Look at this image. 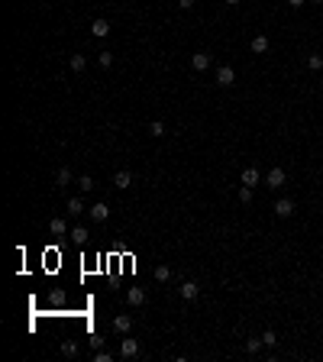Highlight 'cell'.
I'll use <instances>...</instances> for the list:
<instances>
[{
  "instance_id": "6da1fadb",
  "label": "cell",
  "mask_w": 323,
  "mask_h": 362,
  "mask_svg": "<svg viewBox=\"0 0 323 362\" xmlns=\"http://www.w3.org/2000/svg\"><path fill=\"white\" fill-rule=\"evenodd\" d=\"M265 185H269L271 191H278L281 185H288V175H285V168H278V165H275V168H271L269 175H265Z\"/></svg>"
},
{
  "instance_id": "7a4b0ae2",
  "label": "cell",
  "mask_w": 323,
  "mask_h": 362,
  "mask_svg": "<svg viewBox=\"0 0 323 362\" xmlns=\"http://www.w3.org/2000/svg\"><path fill=\"white\" fill-rule=\"evenodd\" d=\"M120 356H123V359H133V356H139V343L133 336H126L123 333V339H120Z\"/></svg>"
},
{
  "instance_id": "3957f363",
  "label": "cell",
  "mask_w": 323,
  "mask_h": 362,
  "mask_svg": "<svg viewBox=\"0 0 323 362\" xmlns=\"http://www.w3.org/2000/svg\"><path fill=\"white\" fill-rule=\"evenodd\" d=\"M178 291H181V298H185V301H194V298L200 294V285L194 281V278H188V281H181V285H178Z\"/></svg>"
},
{
  "instance_id": "277c9868",
  "label": "cell",
  "mask_w": 323,
  "mask_h": 362,
  "mask_svg": "<svg viewBox=\"0 0 323 362\" xmlns=\"http://www.w3.org/2000/svg\"><path fill=\"white\" fill-rule=\"evenodd\" d=\"M233 81H236V71H233L230 65H223V68H216V84H220V87H230Z\"/></svg>"
},
{
  "instance_id": "5b68a950",
  "label": "cell",
  "mask_w": 323,
  "mask_h": 362,
  "mask_svg": "<svg viewBox=\"0 0 323 362\" xmlns=\"http://www.w3.org/2000/svg\"><path fill=\"white\" fill-rule=\"evenodd\" d=\"M239 181H242V185H246V188H255V185H259V181H262V175H259V168H255V165H252V168H242V175H239Z\"/></svg>"
},
{
  "instance_id": "8992f818",
  "label": "cell",
  "mask_w": 323,
  "mask_h": 362,
  "mask_svg": "<svg viewBox=\"0 0 323 362\" xmlns=\"http://www.w3.org/2000/svg\"><path fill=\"white\" fill-rule=\"evenodd\" d=\"M49 304H52V307H65V304H68V291H65V288H52V291H49Z\"/></svg>"
},
{
  "instance_id": "52a82bcc",
  "label": "cell",
  "mask_w": 323,
  "mask_h": 362,
  "mask_svg": "<svg viewBox=\"0 0 323 362\" xmlns=\"http://www.w3.org/2000/svg\"><path fill=\"white\" fill-rule=\"evenodd\" d=\"M275 214L278 217H291L294 214V200L291 197H278L275 200Z\"/></svg>"
},
{
  "instance_id": "ba28073f",
  "label": "cell",
  "mask_w": 323,
  "mask_h": 362,
  "mask_svg": "<svg viewBox=\"0 0 323 362\" xmlns=\"http://www.w3.org/2000/svg\"><path fill=\"white\" fill-rule=\"evenodd\" d=\"M191 65H194V71H207L210 68V52H194Z\"/></svg>"
},
{
  "instance_id": "9c48e42d",
  "label": "cell",
  "mask_w": 323,
  "mask_h": 362,
  "mask_svg": "<svg viewBox=\"0 0 323 362\" xmlns=\"http://www.w3.org/2000/svg\"><path fill=\"white\" fill-rule=\"evenodd\" d=\"M87 214H91V220H94V223H104V220L110 217V207H107V204H94V207L87 210Z\"/></svg>"
},
{
  "instance_id": "30bf717a",
  "label": "cell",
  "mask_w": 323,
  "mask_h": 362,
  "mask_svg": "<svg viewBox=\"0 0 323 362\" xmlns=\"http://www.w3.org/2000/svg\"><path fill=\"white\" fill-rule=\"evenodd\" d=\"M71 181H78V178L71 175V168H65V165H62V168L55 171V185H58V188H68Z\"/></svg>"
},
{
  "instance_id": "8fae6325",
  "label": "cell",
  "mask_w": 323,
  "mask_h": 362,
  "mask_svg": "<svg viewBox=\"0 0 323 362\" xmlns=\"http://www.w3.org/2000/svg\"><path fill=\"white\" fill-rule=\"evenodd\" d=\"M133 185V175H130V171H126V168H120V171H116V175H113V188H120V191H126V188H130Z\"/></svg>"
},
{
  "instance_id": "7c38bea8",
  "label": "cell",
  "mask_w": 323,
  "mask_h": 362,
  "mask_svg": "<svg viewBox=\"0 0 323 362\" xmlns=\"http://www.w3.org/2000/svg\"><path fill=\"white\" fill-rule=\"evenodd\" d=\"M126 301H130V307H139V304H146V291H142V288H130V291H126Z\"/></svg>"
},
{
  "instance_id": "4fadbf2b",
  "label": "cell",
  "mask_w": 323,
  "mask_h": 362,
  "mask_svg": "<svg viewBox=\"0 0 323 362\" xmlns=\"http://www.w3.org/2000/svg\"><path fill=\"white\" fill-rule=\"evenodd\" d=\"M113 330H116V333H130V330H133V320H130L126 314H116V317H113Z\"/></svg>"
},
{
  "instance_id": "5bb4252c",
  "label": "cell",
  "mask_w": 323,
  "mask_h": 362,
  "mask_svg": "<svg viewBox=\"0 0 323 362\" xmlns=\"http://www.w3.org/2000/svg\"><path fill=\"white\" fill-rule=\"evenodd\" d=\"M49 233H52V236H68V223H65L62 217H55L52 223H49Z\"/></svg>"
},
{
  "instance_id": "9a60e30c",
  "label": "cell",
  "mask_w": 323,
  "mask_h": 362,
  "mask_svg": "<svg viewBox=\"0 0 323 362\" xmlns=\"http://www.w3.org/2000/svg\"><path fill=\"white\" fill-rule=\"evenodd\" d=\"M68 236H71V243H78V246H84L87 239H91V233H87V226H75V230H71Z\"/></svg>"
},
{
  "instance_id": "2e32d148",
  "label": "cell",
  "mask_w": 323,
  "mask_h": 362,
  "mask_svg": "<svg viewBox=\"0 0 323 362\" xmlns=\"http://www.w3.org/2000/svg\"><path fill=\"white\" fill-rule=\"evenodd\" d=\"M71 71H75V75H81V71H84L87 68V58H84V55H81V52H75V55H71Z\"/></svg>"
},
{
  "instance_id": "e0dca14e",
  "label": "cell",
  "mask_w": 323,
  "mask_h": 362,
  "mask_svg": "<svg viewBox=\"0 0 323 362\" xmlns=\"http://www.w3.org/2000/svg\"><path fill=\"white\" fill-rule=\"evenodd\" d=\"M252 52L255 55H265V52H269V36H252Z\"/></svg>"
},
{
  "instance_id": "ac0fdd59",
  "label": "cell",
  "mask_w": 323,
  "mask_h": 362,
  "mask_svg": "<svg viewBox=\"0 0 323 362\" xmlns=\"http://www.w3.org/2000/svg\"><path fill=\"white\" fill-rule=\"evenodd\" d=\"M91 32H94L97 39H104V36L110 32V23H107V20H94V23H91Z\"/></svg>"
},
{
  "instance_id": "d6986e66",
  "label": "cell",
  "mask_w": 323,
  "mask_h": 362,
  "mask_svg": "<svg viewBox=\"0 0 323 362\" xmlns=\"http://www.w3.org/2000/svg\"><path fill=\"white\" fill-rule=\"evenodd\" d=\"M65 207H68V214H71V217H78V214H84V200H81V197H71L68 204H65Z\"/></svg>"
},
{
  "instance_id": "ffe728a7",
  "label": "cell",
  "mask_w": 323,
  "mask_h": 362,
  "mask_svg": "<svg viewBox=\"0 0 323 362\" xmlns=\"http://www.w3.org/2000/svg\"><path fill=\"white\" fill-rule=\"evenodd\" d=\"M78 188H81L84 194H91L94 191V178L91 175H81V178H78Z\"/></svg>"
},
{
  "instance_id": "44dd1931",
  "label": "cell",
  "mask_w": 323,
  "mask_h": 362,
  "mask_svg": "<svg viewBox=\"0 0 323 362\" xmlns=\"http://www.w3.org/2000/svg\"><path fill=\"white\" fill-rule=\"evenodd\" d=\"M149 136H165V123H162V120H152V123H149Z\"/></svg>"
},
{
  "instance_id": "7402d4cb",
  "label": "cell",
  "mask_w": 323,
  "mask_h": 362,
  "mask_svg": "<svg viewBox=\"0 0 323 362\" xmlns=\"http://www.w3.org/2000/svg\"><path fill=\"white\" fill-rule=\"evenodd\" d=\"M62 353L75 359V356H78V343H75V339H65V343H62Z\"/></svg>"
},
{
  "instance_id": "603a6c76",
  "label": "cell",
  "mask_w": 323,
  "mask_h": 362,
  "mask_svg": "<svg viewBox=\"0 0 323 362\" xmlns=\"http://www.w3.org/2000/svg\"><path fill=\"white\" fill-rule=\"evenodd\" d=\"M262 343H265V346H278V333L275 330H265V333H262Z\"/></svg>"
},
{
  "instance_id": "cb8c5ba5",
  "label": "cell",
  "mask_w": 323,
  "mask_h": 362,
  "mask_svg": "<svg viewBox=\"0 0 323 362\" xmlns=\"http://www.w3.org/2000/svg\"><path fill=\"white\" fill-rule=\"evenodd\" d=\"M168 278H171L168 265H159V269H155V281H168Z\"/></svg>"
},
{
  "instance_id": "d4e9b609",
  "label": "cell",
  "mask_w": 323,
  "mask_h": 362,
  "mask_svg": "<svg viewBox=\"0 0 323 362\" xmlns=\"http://www.w3.org/2000/svg\"><path fill=\"white\" fill-rule=\"evenodd\" d=\"M252 191H255V188L242 185V191H239V204H252Z\"/></svg>"
},
{
  "instance_id": "484cf974",
  "label": "cell",
  "mask_w": 323,
  "mask_h": 362,
  "mask_svg": "<svg viewBox=\"0 0 323 362\" xmlns=\"http://www.w3.org/2000/svg\"><path fill=\"white\" fill-rule=\"evenodd\" d=\"M307 68H310V71L323 68V58H320V55H307Z\"/></svg>"
},
{
  "instance_id": "4316f807",
  "label": "cell",
  "mask_w": 323,
  "mask_h": 362,
  "mask_svg": "<svg viewBox=\"0 0 323 362\" xmlns=\"http://www.w3.org/2000/svg\"><path fill=\"white\" fill-rule=\"evenodd\" d=\"M262 346H265V343H262V339H255V336H252V339H249V343H246V349H249V353H259Z\"/></svg>"
},
{
  "instance_id": "83f0119b",
  "label": "cell",
  "mask_w": 323,
  "mask_h": 362,
  "mask_svg": "<svg viewBox=\"0 0 323 362\" xmlns=\"http://www.w3.org/2000/svg\"><path fill=\"white\" fill-rule=\"evenodd\" d=\"M100 65L110 68V65H113V52H100Z\"/></svg>"
},
{
  "instance_id": "f1b7e54d",
  "label": "cell",
  "mask_w": 323,
  "mask_h": 362,
  "mask_svg": "<svg viewBox=\"0 0 323 362\" xmlns=\"http://www.w3.org/2000/svg\"><path fill=\"white\" fill-rule=\"evenodd\" d=\"M91 346H94V349H100V346H104V336H97V333H91Z\"/></svg>"
},
{
  "instance_id": "f546056e",
  "label": "cell",
  "mask_w": 323,
  "mask_h": 362,
  "mask_svg": "<svg viewBox=\"0 0 323 362\" xmlns=\"http://www.w3.org/2000/svg\"><path fill=\"white\" fill-rule=\"evenodd\" d=\"M194 3H197V0H178V7H181V10H191Z\"/></svg>"
},
{
  "instance_id": "4dcf8cb0",
  "label": "cell",
  "mask_w": 323,
  "mask_h": 362,
  "mask_svg": "<svg viewBox=\"0 0 323 362\" xmlns=\"http://www.w3.org/2000/svg\"><path fill=\"white\" fill-rule=\"evenodd\" d=\"M288 3H291L294 10H297V7H304V0H288Z\"/></svg>"
},
{
  "instance_id": "1f68e13d",
  "label": "cell",
  "mask_w": 323,
  "mask_h": 362,
  "mask_svg": "<svg viewBox=\"0 0 323 362\" xmlns=\"http://www.w3.org/2000/svg\"><path fill=\"white\" fill-rule=\"evenodd\" d=\"M226 3H230V7H236V3H239V0H226Z\"/></svg>"
},
{
  "instance_id": "d6a6232c",
  "label": "cell",
  "mask_w": 323,
  "mask_h": 362,
  "mask_svg": "<svg viewBox=\"0 0 323 362\" xmlns=\"http://www.w3.org/2000/svg\"><path fill=\"white\" fill-rule=\"evenodd\" d=\"M314 3H323V0H314Z\"/></svg>"
},
{
  "instance_id": "836d02e7",
  "label": "cell",
  "mask_w": 323,
  "mask_h": 362,
  "mask_svg": "<svg viewBox=\"0 0 323 362\" xmlns=\"http://www.w3.org/2000/svg\"><path fill=\"white\" fill-rule=\"evenodd\" d=\"M320 58H323V55H320Z\"/></svg>"
}]
</instances>
